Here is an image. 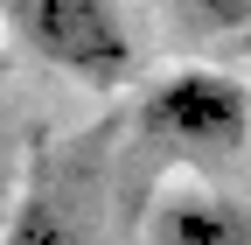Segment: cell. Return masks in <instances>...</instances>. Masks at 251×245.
Returning a JSON list of instances; mask_svg holds the SVG:
<instances>
[{
  "label": "cell",
  "instance_id": "7",
  "mask_svg": "<svg viewBox=\"0 0 251 245\" xmlns=\"http://www.w3.org/2000/svg\"><path fill=\"white\" fill-rule=\"evenodd\" d=\"M0 70H7V49H0Z\"/></svg>",
  "mask_w": 251,
  "mask_h": 245
},
{
  "label": "cell",
  "instance_id": "2",
  "mask_svg": "<svg viewBox=\"0 0 251 245\" xmlns=\"http://www.w3.org/2000/svg\"><path fill=\"white\" fill-rule=\"evenodd\" d=\"M133 126L153 147H175L196 161H230L251 147V91L216 63H175L140 91Z\"/></svg>",
  "mask_w": 251,
  "mask_h": 245
},
{
  "label": "cell",
  "instance_id": "1",
  "mask_svg": "<svg viewBox=\"0 0 251 245\" xmlns=\"http://www.w3.org/2000/svg\"><path fill=\"white\" fill-rule=\"evenodd\" d=\"M7 28L84 91H119L140 70V35L126 0H0Z\"/></svg>",
  "mask_w": 251,
  "mask_h": 245
},
{
  "label": "cell",
  "instance_id": "5",
  "mask_svg": "<svg viewBox=\"0 0 251 245\" xmlns=\"http://www.w3.org/2000/svg\"><path fill=\"white\" fill-rule=\"evenodd\" d=\"M168 7L196 35H251V0H168Z\"/></svg>",
  "mask_w": 251,
  "mask_h": 245
},
{
  "label": "cell",
  "instance_id": "4",
  "mask_svg": "<svg viewBox=\"0 0 251 245\" xmlns=\"http://www.w3.org/2000/svg\"><path fill=\"white\" fill-rule=\"evenodd\" d=\"M140 245H251V203L196 175H168L147 203Z\"/></svg>",
  "mask_w": 251,
  "mask_h": 245
},
{
  "label": "cell",
  "instance_id": "3",
  "mask_svg": "<svg viewBox=\"0 0 251 245\" xmlns=\"http://www.w3.org/2000/svg\"><path fill=\"white\" fill-rule=\"evenodd\" d=\"M0 245H98V175L77 161H49L14 189Z\"/></svg>",
  "mask_w": 251,
  "mask_h": 245
},
{
  "label": "cell",
  "instance_id": "6",
  "mask_svg": "<svg viewBox=\"0 0 251 245\" xmlns=\"http://www.w3.org/2000/svg\"><path fill=\"white\" fill-rule=\"evenodd\" d=\"M7 210H14V182L0 175V231H7Z\"/></svg>",
  "mask_w": 251,
  "mask_h": 245
}]
</instances>
